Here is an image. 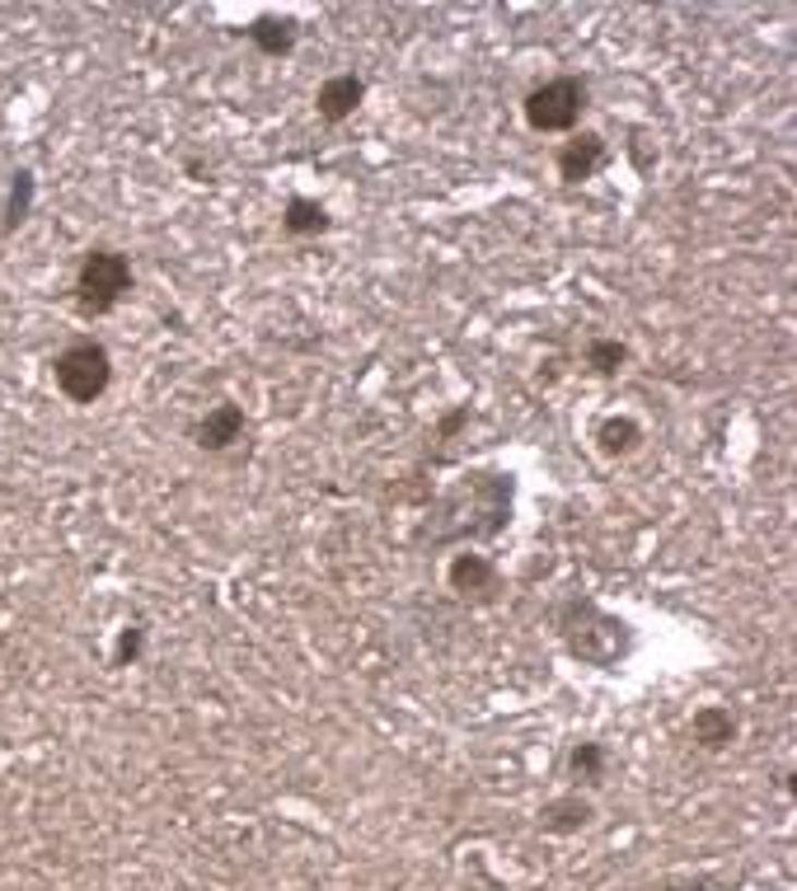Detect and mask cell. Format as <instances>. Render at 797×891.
<instances>
[{
    "instance_id": "4",
    "label": "cell",
    "mask_w": 797,
    "mask_h": 891,
    "mask_svg": "<svg viewBox=\"0 0 797 891\" xmlns=\"http://www.w3.org/2000/svg\"><path fill=\"white\" fill-rule=\"evenodd\" d=\"M605 160H609L605 136L601 132H577L572 141H563V150H558V179L563 183H587V179L601 174Z\"/></svg>"
},
{
    "instance_id": "17",
    "label": "cell",
    "mask_w": 797,
    "mask_h": 891,
    "mask_svg": "<svg viewBox=\"0 0 797 891\" xmlns=\"http://www.w3.org/2000/svg\"><path fill=\"white\" fill-rule=\"evenodd\" d=\"M685 891H709V887H703V882H695V887H685Z\"/></svg>"
},
{
    "instance_id": "7",
    "label": "cell",
    "mask_w": 797,
    "mask_h": 891,
    "mask_svg": "<svg viewBox=\"0 0 797 891\" xmlns=\"http://www.w3.org/2000/svg\"><path fill=\"white\" fill-rule=\"evenodd\" d=\"M249 43H254L258 52H268V57H287L295 47V20H281V14H258V20L249 24Z\"/></svg>"
},
{
    "instance_id": "1",
    "label": "cell",
    "mask_w": 797,
    "mask_h": 891,
    "mask_svg": "<svg viewBox=\"0 0 797 891\" xmlns=\"http://www.w3.org/2000/svg\"><path fill=\"white\" fill-rule=\"evenodd\" d=\"M132 291V263L118 249H89L75 268V305L81 315H108Z\"/></svg>"
},
{
    "instance_id": "13",
    "label": "cell",
    "mask_w": 797,
    "mask_h": 891,
    "mask_svg": "<svg viewBox=\"0 0 797 891\" xmlns=\"http://www.w3.org/2000/svg\"><path fill=\"white\" fill-rule=\"evenodd\" d=\"M624 357H629V352H624V342H615V338H596V342L587 348V362L596 366L601 375H615V371L624 366Z\"/></svg>"
},
{
    "instance_id": "5",
    "label": "cell",
    "mask_w": 797,
    "mask_h": 891,
    "mask_svg": "<svg viewBox=\"0 0 797 891\" xmlns=\"http://www.w3.org/2000/svg\"><path fill=\"white\" fill-rule=\"evenodd\" d=\"M193 436H197L202 450H230L244 436V409L240 404H216V409H207V418L193 428Z\"/></svg>"
},
{
    "instance_id": "14",
    "label": "cell",
    "mask_w": 797,
    "mask_h": 891,
    "mask_svg": "<svg viewBox=\"0 0 797 891\" xmlns=\"http://www.w3.org/2000/svg\"><path fill=\"white\" fill-rule=\"evenodd\" d=\"M601 764H605V750H601V746H591V742H587V746H577V750H572V770H577V774H587L591 784L601 779Z\"/></svg>"
},
{
    "instance_id": "2",
    "label": "cell",
    "mask_w": 797,
    "mask_h": 891,
    "mask_svg": "<svg viewBox=\"0 0 797 891\" xmlns=\"http://www.w3.org/2000/svg\"><path fill=\"white\" fill-rule=\"evenodd\" d=\"M52 375H57V389L71 404H94L108 385H113V357H108L104 342L81 338V342H71V348L57 352Z\"/></svg>"
},
{
    "instance_id": "15",
    "label": "cell",
    "mask_w": 797,
    "mask_h": 891,
    "mask_svg": "<svg viewBox=\"0 0 797 891\" xmlns=\"http://www.w3.org/2000/svg\"><path fill=\"white\" fill-rule=\"evenodd\" d=\"M28 193H34V179H28V174H20V183H14V197H10V221H5V226H14V221H24Z\"/></svg>"
},
{
    "instance_id": "16",
    "label": "cell",
    "mask_w": 797,
    "mask_h": 891,
    "mask_svg": "<svg viewBox=\"0 0 797 891\" xmlns=\"http://www.w3.org/2000/svg\"><path fill=\"white\" fill-rule=\"evenodd\" d=\"M136 652H141V629H136V624H128V629L118 634V657H113V662L122 666V662H128V657H136Z\"/></svg>"
},
{
    "instance_id": "6",
    "label": "cell",
    "mask_w": 797,
    "mask_h": 891,
    "mask_svg": "<svg viewBox=\"0 0 797 891\" xmlns=\"http://www.w3.org/2000/svg\"><path fill=\"white\" fill-rule=\"evenodd\" d=\"M362 94H366V85L357 81L352 71H342V75H328V81L319 85L315 108H319V118H324V122H342V118H352V113H357Z\"/></svg>"
},
{
    "instance_id": "10",
    "label": "cell",
    "mask_w": 797,
    "mask_h": 891,
    "mask_svg": "<svg viewBox=\"0 0 797 891\" xmlns=\"http://www.w3.org/2000/svg\"><path fill=\"white\" fill-rule=\"evenodd\" d=\"M596 442L605 456H629V450H638V442H643V428H638L633 418H605L596 428Z\"/></svg>"
},
{
    "instance_id": "3",
    "label": "cell",
    "mask_w": 797,
    "mask_h": 891,
    "mask_svg": "<svg viewBox=\"0 0 797 891\" xmlns=\"http://www.w3.org/2000/svg\"><path fill=\"white\" fill-rule=\"evenodd\" d=\"M587 108V85L577 75H554L526 94V122L535 132H572Z\"/></svg>"
},
{
    "instance_id": "8",
    "label": "cell",
    "mask_w": 797,
    "mask_h": 891,
    "mask_svg": "<svg viewBox=\"0 0 797 891\" xmlns=\"http://www.w3.org/2000/svg\"><path fill=\"white\" fill-rule=\"evenodd\" d=\"M732 737H737V718H732V709H723V703H709V709L695 713V742L703 750H723Z\"/></svg>"
},
{
    "instance_id": "11",
    "label": "cell",
    "mask_w": 797,
    "mask_h": 891,
    "mask_svg": "<svg viewBox=\"0 0 797 891\" xmlns=\"http://www.w3.org/2000/svg\"><path fill=\"white\" fill-rule=\"evenodd\" d=\"M281 230L287 234H319V230H328V212L315 197H291L287 216H281Z\"/></svg>"
},
{
    "instance_id": "12",
    "label": "cell",
    "mask_w": 797,
    "mask_h": 891,
    "mask_svg": "<svg viewBox=\"0 0 797 891\" xmlns=\"http://www.w3.org/2000/svg\"><path fill=\"white\" fill-rule=\"evenodd\" d=\"M540 817H544V831H577V826H587L591 807L577 793H568V797H558V803L544 807Z\"/></svg>"
},
{
    "instance_id": "9",
    "label": "cell",
    "mask_w": 797,
    "mask_h": 891,
    "mask_svg": "<svg viewBox=\"0 0 797 891\" xmlns=\"http://www.w3.org/2000/svg\"><path fill=\"white\" fill-rule=\"evenodd\" d=\"M497 582V568L483 554H456V563H450V587L460 591V597H469V591H488Z\"/></svg>"
}]
</instances>
